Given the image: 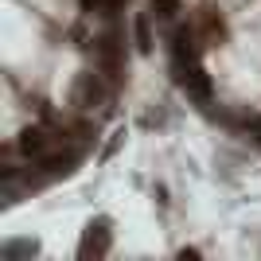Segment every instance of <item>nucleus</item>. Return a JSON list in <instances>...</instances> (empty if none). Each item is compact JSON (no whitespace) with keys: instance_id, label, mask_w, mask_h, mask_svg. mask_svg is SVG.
Instances as JSON below:
<instances>
[{"instance_id":"nucleus-2","label":"nucleus","mask_w":261,"mask_h":261,"mask_svg":"<svg viewBox=\"0 0 261 261\" xmlns=\"http://www.w3.org/2000/svg\"><path fill=\"white\" fill-rule=\"evenodd\" d=\"M109 250V222H94V226L86 230V238H82V257H101V253Z\"/></svg>"},{"instance_id":"nucleus-6","label":"nucleus","mask_w":261,"mask_h":261,"mask_svg":"<svg viewBox=\"0 0 261 261\" xmlns=\"http://www.w3.org/2000/svg\"><path fill=\"white\" fill-rule=\"evenodd\" d=\"M16 253H35L32 242H16V246H4V257H16Z\"/></svg>"},{"instance_id":"nucleus-4","label":"nucleus","mask_w":261,"mask_h":261,"mask_svg":"<svg viewBox=\"0 0 261 261\" xmlns=\"http://www.w3.org/2000/svg\"><path fill=\"white\" fill-rule=\"evenodd\" d=\"M125 0H82V8L86 12H98V16H113Z\"/></svg>"},{"instance_id":"nucleus-1","label":"nucleus","mask_w":261,"mask_h":261,"mask_svg":"<svg viewBox=\"0 0 261 261\" xmlns=\"http://www.w3.org/2000/svg\"><path fill=\"white\" fill-rule=\"evenodd\" d=\"M172 63H175V82H179L195 101H211V78L203 74L199 59H172Z\"/></svg>"},{"instance_id":"nucleus-5","label":"nucleus","mask_w":261,"mask_h":261,"mask_svg":"<svg viewBox=\"0 0 261 261\" xmlns=\"http://www.w3.org/2000/svg\"><path fill=\"white\" fill-rule=\"evenodd\" d=\"M152 4L164 20H175V12H179V0H152Z\"/></svg>"},{"instance_id":"nucleus-3","label":"nucleus","mask_w":261,"mask_h":261,"mask_svg":"<svg viewBox=\"0 0 261 261\" xmlns=\"http://www.w3.org/2000/svg\"><path fill=\"white\" fill-rule=\"evenodd\" d=\"M98 98H101V82H98V74H82V82H78V94H74V106H94Z\"/></svg>"},{"instance_id":"nucleus-7","label":"nucleus","mask_w":261,"mask_h":261,"mask_svg":"<svg viewBox=\"0 0 261 261\" xmlns=\"http://www.w3.org/2000/svg\"><path fill=\"white\" fill-rule=\"evenodd\" d=\"M137 39H141V51H148V20H137Z\"/></svg>"}]
</instances>
